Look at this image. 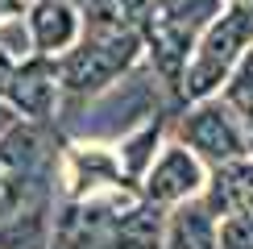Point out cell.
<instances>
[{"label":"cell","instance_id":"3957f363","mask_svg":"<svg viewBox=\"0 0 253 249\" xmlns=\"http://www.w3.org/2000/svg\"><path fill=\"white\" fill-rule=\"evenodd\" d=\"M183 145L195 154V158H208L216 166L245 158L249 137H245V124L237 121V112L228 108L224 100H195V108L183 117Z\"/></svg>","mask_w":253,"mask_h":249},{"label":"cell","instance_id":"ba28073f","mask_svg":"<svg viewBox=\"0 0 253 249\" xmlns=\"http://www.w3.org/2000/svg\"><path fill=\"white\" fill-rule=\"evenodd\" d=\"M208 212H253V162L237 158L224 162L212 179V191H208Z\"/></svg>","mask_w":253,"mask_h":249},{"label":"cell","instance_id":"8992f818","mask_svg":"<svg viewBox=\"0 0 253 249\" xmlns=\"http://www.w3.org/2000/svg\"><path fill=\"white\" fill-rule=\"evenodd\" d=\"M25 21H29V34H34V50L46 58L67 54L83 38V17L75 0H29Z\"/></svg>","mask_w":253,"mask_h":249},{"label":"cell","instance_id":"52a82bcc","mask_svg":"<svg viewBox=\"0 0 253 249\" xmlns=\"http://www.w3.org/2000/svg\"><path fill=\"white\" fill-rule=\"evenodd\" d=\"M46 162V133H42V121H25L17 117L0 133V170L13 174L17 183H29Z\"/></svg>","mask_w":253,"mask_h":249},{"label":"cell","instance_id":"e0dca14e","mask_svg":"<svg viewBox=\"0 0 253 249\" xmlns=\"http://www.w3.org/2000/svg\"><path fill=\"white\" fill-rule=\"evenodd\" d=\"M13 121H17V112H13V108L4 104V96H0V133H4V129H8Z\"/></svg>","mask_w":253,"mask_h":249},{"label":"cell","instance_id":"7c38bea8","mask_svg":"<svg viewBox=\"0 0 253 249\" xmlns=\"http://www.w3.org/2000/svg\"><path fill=\"white\" fill-rule=\"evenodd\" d=\"M158 133H162V124H158V121H145L137 133H129V137L121 141V166H125L129 174H145V170H150Z\"/></svg>","mask_w":253,"mask_h":249},{"label":"cell","instance_id":"6da1fadb","mask_svg":"<svg viewBox=\"0 0 253 249\" xmlns=\"http://www.w3.org/2000/svg\"><path fill=\"white\" fill-rule=\"evenodd\" d=\"M253 42V8L245 0H224L212 17L204 21V29L191 42L187 67L178 75V96L187 104L208 100L220 83L228 79V71L237 67V58L245 54V46Z\"/></svg>","mask_w":253,"mask_h":249},{"label":"cell","instance_id":"9c48e42d","mask_svg":"<svg viewBox=\"0 0 253 249\" xmlns=\"http://www.w3.org/2000/svg\"><path fill=\"white\" fill-rule=\"evenodd\" d=\"M162 249H216V220L208 204H183L166 220Z\"/></svg>","mask_w":253,"mask_h":249},{"label":"cell","instance_id":"7a4b0ae2","mask_svg":"<svg viewBox=\"0 0 253 249\" xmlns=\"http://www.w3.org/2000/svg\"><path fill=\"white\" fill-rule=\"evenodd\" d=\"M141 34L133 25L112 29V34H83L67 54L54 58L58 67V87L75 100H91L104 87L121 83L141 58Z\"/></svg>","mask_w":253,"mask_h":249},{"label":"cell","instance_id":"30bf717a","mask_svg":"<svg viewBox=\"0 0 253 249\" xmlns=\"http://www.w3.org/2000/svg\"><path fill=\"white\" fill-rule=\"evenodd\" d=\"M162 241V216L150 208H129L117 224H112V249H158Z\"/></svg>","mask_w":253,"mask_h":249},{"label":"cell","instance_id":"8fae6325","mask_svg":"<svg viewBox=\"0 0 253 249\" xmlns=\"http://www.w3.org/2000/svg\"><path fill=\"white\" fill-rule=\"evenodd\" d=\"M224 104L237 112V121L245 124V137L253 141V42L245 46V54L237 58V67L224 79Z\"/></svg>","mask_w":253,"mask_h":249},{"label":"cell","instance_id":"5bb4252c","mask_svg":"<svg viewBox=\"0 0 253 249\" xmlns=\"http://www.w3.org/2000/svg\"><path fill=\"white\" fill-rule=\"evenodd\" d=\"M216 249H253V212H228L216 233Z\"/></svg>","mask_w":253,"mask_h":249},{"label":"cell","instance_id":"2e32d148","mask_svg":"<svg viewBox=\"0 0 253 249\" xmlns=\"http://www.w3.org/2000/svg\"><path fill=\"white\" fill-rule=\"evenodd\" d=\"M29 0H0V17H13V13H25Z\"/></svg>","mask_w":253,"mask_h":249},{"label":"cell","instance_id":"d6986e66","mask_svg":"<svg viewBox=\"0 0 253 249\" xmlns=\"http://www.w3.org/2000/svg\"><path fill=\"white\" fill-rule=\"evenodd\" d=\"M216 4H224V0H216Z\"/></svg>","mask_w":253,"mask_h":249},{"label":"cell","instance_id":"9a60e30c","mask_svg":"<svg viewBox=\"0 0 253 249\" xmlns=\"http://www.w3.org/2000/svg\"><path fill=\"white\" fill-rule=\"evenodd\" d=\"M13 67H17L13 58H8V54H0V96H4V87H8V75H13Z\"/></svg>","mask_w":253,"mask_h":249},{"label":"cell","instance_id":"277c9868","mask_svg":"<svg viewBox=\"0 0 253 249\" xmlns=\"http://www.w3.org/2000/svg\"><path fill=\"white\" fill-rule=\"evenodd\" d=\"M58 67L54 58L46 54H34L25 62H17L13 75H8V87H4V104L25 121H54L58 117Z\"/></svg>","mask_w":253,"mask_h":249},{"label":"cell","instance_id":"ac0fdd59","mask_svg":"<svg viewBox=\"0 0 253 249\" xmlns=\"http://www.w3.org/2000/svg\"><path fill=\"white\" fill-rule=\"evenodd\" d=\"M245 4H249V8H253V0H245Z\"/></svg>","mask_w":253,"mask_h":249},{"label":"cell","instance_id":"5b68a950","mask_svg":"<svg viewBox=\"0 0 253 249\" xmlns=\"http://www.w3.org/2000/svg\"><path fill=\"white\" fill-rule=\"evenodd\" d=\"M204 187V166L187 145H166L145 170V200L150 204H183Z\"/></svg>","mask_w":253,"mask_h":249},{"label":"cell","instance_id":"4fadbf2b","mask_svg":"<svg viewBox=\"0 0 253 249\" xmlns=\"http://www.w3.org/2000/svg\"><path fill=\"white\" fill-rule=\"evenodd\" d=\"M0 54H8L13 62H25L34 58V34H29V21L25 13H13V17H0Z\"/></svg>","mask_w":253,"mask_h":249}]
</instances>
